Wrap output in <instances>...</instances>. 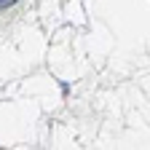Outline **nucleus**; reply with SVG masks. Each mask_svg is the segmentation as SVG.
Returning a JSON list of instances; mask_svg holds the SVG:
<instances>
[{"label":"nucleus","instance_id":"f257e3e1","mask_svg":"<svg viewBox=\"0 0 150 150\" xmlns=\"http://www.w3.org/2000/svg\"><path fill=\"white\" fill-rule=\"evenodd\" d=\"M13 3V0H0V8H3V6H11Z\"/></svg>","mask_w":150,"mask_h":150}]
</instances>
